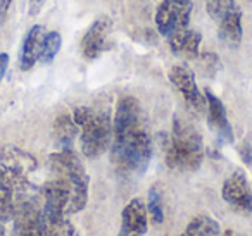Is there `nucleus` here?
I'll return each instance as SVG.
<instances>
[{"instance_id":"nucleus-24","label":"nucleus","mask_w":252,"mask_h":236,"mask_svg":"<svg viewBox=\"0 0 252 236\" xmlns=\"http://www.w3.org/2000/svg\"><path fill=\"white\" fill-rule=\"evenodd\" d=\"M238 155H240V159L244 160V164L249 167V169L252 171V147L251 143H242L240 147H238Z\"/></svg>"},{"instance_id":"nucleus-28","label":"nucleus","mask_w":252,"mask_h":236,"mask_svg":"<svg viewBox=\"0 0 252 236\" xmlns=\"http://www.w3.org/2000/svg\"><path fill=\"white\" fill-rule=\"evenodd\" d=\"M0 236H5V231H4V228H2V221H0Z\"/></svg>"},{"instance_id":"nucleus-17","label":"nucleus","mask_w":252,"mask_h":236,"mask_svg":"<svg viewBox=\"0 0 252 236\" xmlns=\"http://www.w3.org/2000/svg\"><path fill=\"white\" fill-rule=\"evenodd\" d=\"M80 135V128L74 122L73 116L69 114H59L54 121V138L59 145V150L63 148H73V143L76 136Z\"/></svg>"},{"instance_id":"nucleus-10","label":"nucleus","mask_w":252,"mask_h":236,"mask_svg":"<svg viewBox=\"0 0 252 236\" xmlns=\"http://www.w3.org/2000/svg\"><path fill=\"white\" fill-rule=\"evenodd\" d=\"M111 30H112L111 18H107V16H98V18L88 26L83 38H81V43H80L81 56L87 60L97 59L105 50Z\"/></svg>"},{"instance_id":"nucleus-20","label":"nucleus","mask_w":252,"mask_h":236,"mask_svg":"<svg viewBox=\"0 0 252 236\" xmlns=\"http://www.w3.org/2000/svg\"><path fill=\"white\" fill-rule=\"evenodd\" d=\"M61 47H63V36L59 31H49L45 33L42 40V49H40V57L38 60L42 64H50L54 62V59L59 54Z\"/></svg>"},{"instance_id":"nucleus-9","label":"nucleus","mask_w":252,"mask_h":236,"mask_svg":"<svg viewBox=\"0 0 252 236\" xmlns=\"http://www.w3.org/2000/svg\"><path fill=\"white\" fill-rule=\"evenodd\" d=\"M221 197L238 214H252V190L249 186L247 176L242 171H233L224 179Z\"/></svg>"},{"instance_id":"nucleus-16","label":"nucleus","mask_w":252,"mask_h":236,"mask_svg":"<svg viewBox=\"0 0 252 236\" xmlns=\"http://www.w3.org/2000/svg\"><path fill=\"white\" fill-rule=\"evenodd\" d=\"M42 236H74V226L67 215L42 208Z\"/></svg>"},{"instance_id":"nucleus-8","label":"nucleus","mask_w":252,"mask_h":236,"mask_svg":"<svg viewBox=\"0 0 252 236\" xmlns=\"http://www.w3.org/2000/svg\"><path fill=\"white\" fill-rule=\"evenodd\" d=\"M192 0H162L156 11V26L162 36L189 28Z\"/></svg>"},{"instance_id":"nucleus-23","label":"nucleus","mask_w":252,"mask_h":236,"mask_svg":"<svg viewBox=\"0 0 252 236\" xmlns=\"http://www.w3.org/2000/svg\"><path fill=\"white\" fill-rule=\"evenodd\" d=\"M199 57V60L202 62V67L204 69H209L211 74H214V71L220 67V59H218L216 54L213 52H204L202 56H197Z\"/></svg>"},{"instance_id":"nucleus-11","label":"nucleus","mask_w":252,"mask_h":236,"mask_svg":"<svg viewBox=\"0 0 252 236\" xmlns=\"http://www.w3.org/2000/svg\"><path fill=\"white\" fill-rule=\"evenodd\" d=\"M149 214L142 198H131L121 212V228L118 236H144L147 233Z\"/></svg>"},{"instance_id":"nucleus-12","label":"nucleus","mask_w":252,"mask_h":236,"mask_svg":"<svg viewBox=\"0 0 252 236\" xmlns=\"http://www.w3.org/2000/svg\"><path fill=\"white\" fill-rule=\"evenodd\" d=\"M207 102V122H209V128L223 140L224 143H233V128H231L230 121L226 118V111H224V105L216 95L211 90L204 91Z\"/></svg>"},{"instance_id":"nucleus-27","label":"nucleus","mask_w":252,"mask_h":236,"mask_svg":"<svg viewBox=\"0 0 252 236\" xmlns=\"http://www.w3.org/2000/svg\"><path fill=\"white\" fill-rule=\"evenodd\" d=\"M9 67V54L2 52L0 54V85H2V80H4L5 73H7Z\"/></svg>"},{"instance_id":"nucleus-15","label":"nucleus","mask_w":252,"mask_h":236,"mask_svg":"<svg viewBox=\"0 0 252 236\" xmlns=\"http://www.w3.org/2000/svg\"><path fill=\"white\" fill-rule=\"evenodd\" d=\"M43 36H45V30L40 25L32 26L30 31L25 35V40H23L21 45V54H19V67H21V71L33 69V66L38 62Z\"/></svg>"},{"instance_id":"nucleus-13","label":"nucleus","mask_w":252,"mask_h":236,"mask_svg":"<svg viewBox=\"0 0 252 236\" xmlns=\"http://www.w3.org/2000/svg\"><path fill=\"white\" fill-rule=\"evenodd\" d=\"M166 38H168V45L175 56L183 57V59H197L200 38H202L199 31L190 28H183L171 33Z\"/></svg>"},{"instance_id":"nucleus-1","label":"nucleus","mask_w":252,"mask_h":236,"mask_svg":"<svg viewBox=\"0 0 252 236\" xmlns=\"http://www.w3.org/2000/svg\"><path fill=\"white\" fill-rule=\"evenodd\" d=\"M109 150L111 162L123 174H140L151 164L154 145L142 105L135 97L126 95L118 102Z\"/></svg>"},{"instance_id":"nucleus-4","label":"nucleus","mask_w":252,"mask_h":236,"mask_svg":"<svg viewBox=\"0 0 252 236\" xmlns=\"http://www.w3.org/2000/svg\"><path fill=\"white\" fill-rule=\"evenodd\" d=\"M71 116L80 128L81 153L87 159H98L102 153L107 152L112 142V118L109 112L78 105Z\"/></svg>"},{"instance_id":"nucleus-22","label":"nucleus","mask_w":252,"mask_h":236,"mask_svg":"<svg viewBox=\"0 0 252 236\" xmlns=\"http://www.w3.org/2000/svg\"><path fill=\"white\" fill-rule=\"evenodd\" d=\"M237 5L235 0H206V9L207 14L213 19H220L223 14H226L230 9H233Z\"/></svg>"},{"instance_id":"nucleus-3","label":"nucleus","mask_w":252,"mask_h":236,"mask_svg":"<svg viewBox=\"0 0 252 236\" xmlns=\"http://www.w3.org/2000/svg\"><path fill=\"white\" fill-rule=\"evenodd\" d=\"M164 155L169 169L193 173L202 166V136L192 124H189L187 121L176 116L175 121H173L171 135L166 136Z\"/></svg>"},{"instance_id":"nucleus-6","label":"nucleus","mask_w":252,"mask_h":236,"mask_svg":"<svg viewBox=\"0 0 252 236\" xmlns=\"http://www.w3.org/2000/svg\"><path fill=\"white\" fill-rule=\"evenodd\" d=\"M12 236H42V204L33 190L16 195Z\"/></svg>"},{"instance_id":"nucleus-21","label":"nucleus","mask_w":252,"mask_h":236,"mask_svg":"<svg viewBox=\"0 0 252 236\" xmlns=\"http://www.w3.org/2000/svg\"><path fill=\"white\" fill-rule=\"evenodd\" d=\"M147 214L154 224H161L164 221V204H162V193L159 190L158 184L151 186L149 190V198H147Z\"/></svg>"},{"instance_id":"nucleus-2","label":"nucleus","mask_w":252,"mask_h":236,"mask_svg":"<svg viewBox=\"0 0 252 236\" xmlns=\"http://www.w3.org/2000/svg\"><path fill=\"white\" fill-rule=\"evenodd\" d=\"M47 166L50 179L56 181L67 195V215L83 210L88 202L90 177L73 148H63L50 153Z\"/></svg>"},{"instance_id":"nucleus-14","label":"nucleus","mask_w":252,"mask_h":236,"mask_svg":"<svg viewBox=\"0 0 252 236\" xmlns=\"http://www.w3.org/2000/svg\"><path fill=\"white\" fill-rule=\"evenodd\" d=\"M218 35H220L221 42L230 49H237L242 43V35H244V28H242V11L238 5L223 14L218 19Z\"/></svg>"},{"instance_id":"nucleus-19","label":"nucleus","mask_w":252,"mask_h":236,"mask_svg":"<svg viewBox=\"0 0 252 236\" xmlns=\"http://www.w3.org/2000/svg\"><path fill=\"white\" fill-rule=\"evenodd\" d=\"M220 222L207 214H199L187 224L180 236H220Z\"/></svg>"},{"instance_id":"nucleus-18","label":"nucleus","mask_w":252,"mask_h":236,"mask_svg":"<svg viewBox=\"0 0 252 236\" xmlns=\"http://www.w3.org/2000/svg\"><path fill=\"white\" fill-rule=\"evenodd\" d=\"M16 210V188L9 176L0 169V221H12Z\"/></svg>"},{"instance_id":"nucleus-25","label":"nucleus","mask_w":252,"mask_h":236,"mask_svg":"<svg viewBox=\"0 0 252 236\" xmlns=\"http://www.w3.org/2000/svg\"><path fill=\"white\" fill-rule=\"evenodd\" d=\"M47 0H30L28 2V14L30 16H38L40 11L43 9Z\"/></svg>"},{"instance_id":"nucleus-7","label":"nucleus","mask_w":252,"mask_h":236,"mask_svg":"<svg viewBox=\"0 0 252 236\" xmlns=\"http://www.w3.org/2000/svg\"><path fill=\"white\" fill-rule=\"evenodd\" d=\"M168 80L176 88V91L182 95L190 111H193L195 114H204L207 111L206 95L200 93L195 81V74L189 66H185V64L173 66L168 73Z\"/></svg>"},{"instance_id":"nucleus-26","label":"nucleus","mask_w":252,"mask_h":236,"mask_svg":"<svg viewBox=\"0 0 252 236\" xmlns=\"http://www.w3.org/2000/svg\"><path fill=\"white\" fill-rule=\"evenodd\" d=\"M12 2H14V0H0V26L4 25L5 19H7L9 9H11Z\"/></svg>"},{"instance_id":"nucleus-5","label":"nucleus","mask_w":252,"mask_h":236,"mask_svg":"<svg viewBox=\"0 0 252 236\" xmlns=\"http://www.w3.org/2000/svg\"><path fill=\"white\" fill-rule=\"evenodd\" d=\"M0 169L4 171L16 188V195L30 190V174L36 169V160L32 153L14 145H7L0 150Z\"/></svg>"}]
</instances>
